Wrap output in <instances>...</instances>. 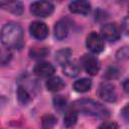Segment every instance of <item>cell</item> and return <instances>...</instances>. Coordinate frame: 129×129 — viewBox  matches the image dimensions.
<instances>
[{"label":"cell","mask_w":129,"mask_h":129,"mask_svg":"<svg viewBox=\"0 0 129 129\" xmlns=\"http://www.w3.org/2000/svg\"><path fill=\"white\" fill-rule=\"evenodd\" d=\"M1 41L7 48L20 49L24 44L21 26L14 22L5 24L1 30Z\"/></svg>","instance_id":"cell-1"},{"label":"cell","mask_w":129,"mask_h":129,"mask_svg":"<svg viewBox=\"0 0 129 129\" xmlns=\"http://www.w3.org/2000/svg\"><path fill=\"white\" fill-rule=\"evenodd\" d=\"M73 109H75L77 112H81L85 115L94 116L98 118L105 119L109 117L110 112L109 110L103 106L101 103L96 102L91 99H81L76 101L73 104Z\"/></svg>","instance_id":"cell-2"},{"label":"cell","mask_w":129,"mask_h":129,"mask_svg":"<svg viewBox=\"0 0 129 129\" xmlns=\"http://www.w3.org/2000/svg\"><path fill=\"white\" fill-rule=\"evenodd\" d=\"M30 12L37 17H47L53 12V5L48 1H35L30 5Z\"/></svg>","instance_id":"cell-3"},{"label":"cell","mask_w":129,"mask_h":129,"mask_svg":"<svg viewBox=\"0 0 129 129\" xmlns=\"http://www.w3.org/2000/svg\"><path fill=\"white\" fill-rule=\"evenodd\" d=\"M87 47L94 53H100L104 49V40L97 32H91L87 36Z\"/></svg>","instance_id":"cell-4"},{"label":"cell","mask_w":129,"mask_h":129,"mask_svg":"<svg viewBox=\"0 0 129 129\" xmlns=\"http://www.w3.org/2000/svg\"><path fill=\"white\" fill-rule=\"evenodd\" d=\"M81 64L84 68V70L86 71V73H88L91 76H95L100 70L99 60L91 54L83 55L81 58Z\"/></svg>","instance_id":"cell-5"},{"label":"cell","mask_w":129,"mask_h":129,"mask_svg":"<svg viewBox=\"0 0 129 129\" xmlns=\"http://www.w3.org/2000/svg\"><path fill=\"white\" fill-rule=\"evenodd\" d=\"M98 95L102 100L110 103L115 102L117 99V93H116L115 87L109 83H104L99 87Z\"/></svg>","instance_id":"cell-6"},{"label":"cell","mask_w":129,"mask_h":129,"mask_svg":"<svg viewBox=\"0 0 129 129\" xmlns=\"http://www.w3.org/2000/svg\"><path fill=\"white\" fill-rule=\"evenodd\" d=\"M101 33L103 38L108 41H116L120 37V30L115 23H107L104 24L101 28Z\"/></svg>","instance_id":"cell-7"},{"label":"cell","mask_w":129,"mask_h":129,"mask_svg":"<svg viewBox=\"0 0 129 129\" xmlns=\"http://www.w3.org/2000/svg\"><path fill=\"white\" fill-rule=\"evenodd\" d=\"M29 31L30 34L38 40L44 39L47 34H48V27L46 26L45 23L40 22V21H33L30 26H29Z\"/></svg>","instance_id":"cell-8"},{"label":"cell","mask_w":129,"mask_h":129,"mask_svg":"<svg viewBox=\"0 0 129 129\" xmlns=\"http://www.w3.org/2000/svg\"><path fill=\"white\" fill-rule=\"evenodd\" d=\"M54 67L49 63V62H46V61H41V62H38L35 67H34V74L38 77H41V78H47V77H50L53 75L54 73Z\"/></svg>","instance_id":"cell-9"},{"label":"cell","mask_w":129,"mask_h":129,"mask_svg":"<svg viewBox=\"0 0 129 129\" xmlns=\"http://www.w3.org/2000/svg\"><path fill=\"white\" fill-rule=\"evenodd\" d=\"M54 37L57 40H62L64 39L70 31V24L68 22V20L66 19H60L58 20L55 25H54Z\"/></svg>","instance_id":"cell-10"},{"label":"cell","mask_w":129,"mask_h":129,"mask_svg":"<svg viewBox=\"0 0 129 129\" xmlns=\"http://www.w3.org/2000/svg\"><path fill=\"white\" fill-rule=\"evenodd\" d=\"M69 8H70V11L73 12V13L86 15V14H88V13L90 12L91 5H90V3L87 2V1L78 0V1H73V2H71L70 5H69Z\"/></svg>","instance_id":"cell-11"},{"label":"cell","mask_w":129,"mask_h":129,"mask_svg":"<svg viewBox=\"0 0 129 129\" xmlns=\"http://www.w3.org/2000/svg\"><path fill=\"white\" fill-rule=\"evenodd\" d=\"M0 6L3 9L8 10V11H10L13 14H16V15L21 14L22 11H23L22 3L19 2V1H1Z\"/></svg>","instance_id":"cell-12"},{"label":"cell","mask_w":129,"mask_h":129,"mask_svg":"<svg viewBox=\"0 0 129 129\" xmlns=\"http://www.w3.org/2000/svg\"><path fill=\"white\" fill-rule=\"evenodd\" d=\"M46 88L48 91L50 92H58L60 91L61 89H63L64 87V83L63 81L58 78V77H50L48 78V80L46 81V84H45Z\"/></svg>","instance_id":"cell-13"},{"label":"cell","mask_w":129,"mask_h":129,"mask_svg":"<svg viewBox=\"0 0 129 129\" xmlns=\"http://www.w3.org/2000/svg\"><path fill=\"white\" fill-rule=\"evenodd\" d=\"M91 87H92V81L90 79H87V78L78 80L73 85L74 90L78 93H86V92L90 91Z\"/></svg>","instance_id":"cell-14"},{"label":"cell","mask_w":129,"mask_h":129,"mask_svg":"<svg viewBox=\"0 0 129 129\" xmlns=\"http://www.w3.org/2000/svg\"><path fill=\"white\" fill-rule=\"evenodd\" d=\"M71 53H72V51H71L70 48L60 49V50H58V51L55 53V60H56L59 64L64 66L67 62H69Z\"/></svg>","instance_id":"cell-15"},{"label":"cell","mask_w":129,"mask_h":129,"mask_svg":"<svg viewBox=\"0 0 129 129\" xmlns=\"http://www.w3.org/2000/svg\"><path fill=\"white\" fill-rule=\"evenodd\" d=\"M77 119H78L77 111L72 108L71 110H69V111L64 114V117H63V124H64L67 127H72L73 125L76 124Z\"/></svg>","instance_id":"cell-16"},{"label":"cell","mask_w":129,"mask_h":129,"mask_svg":"<svg viewBox=\"0 0 129 129\" xmlns=\"http://www.w3.org/2000/svg\"><path fill=\"white\" fill-rule=\"evenodd\" d=\"M63 73L68 76V77H71V78H74L76 76L79 75L80 73V68L78 64L74 63V62H67L64 66H63Z\"/></svg>","instance_id":"cell-17"},{"label":"cell","mask_w":129,"mask_h":129,"mask_svg":"<svg viewBox=\"0 0 129 129\" xmlns=\"http://www.w3.org/2000/svg\"><path fill=\"white\" fill-rule=\"evenodd\" d=\"M17 96H18V100L21 104H26L27 102H29L30 100V96L28 94V92L25 90V88H23L22 86L18 87L17 90Z\"/></svg>","instance_id":"cell-18"},{"label":"cell","mask_w":129,"mask_h":129,"mask_svg":"<svg viewBox=\"0 0 129 129\" xmlns=\"http://www.w3.org/2000/svg\"><path fill=\"white\" fill-rule=\"evenodd\" d=\"M56 123V119L52 115H46L42 118V129H52Z\"/></svg>","instance_id":"cell-19"},{"label":"cell","mask_w":129,"mask_h":129,"mask_svg":"<svg viewBox=\"0 0 129 129\" xmlns=\"http://www.w3.org/2000/svg\"><path fill=\"white\" fill-rule=\"evenodd\" d=\"M48 53V50L43 47V48H31L30 49V55L33 58H39V57H44Z\"/></svg>","instance_id":"cell-20"},{"label":"cell","mask_w":129,"mask_h":129,"mask_svg":"<svg viewBox=\"0 0 129 129\" xmlns=\"http://www.w3.org/2000/svg\"><path fill=\"white\" fill-rule=\"evenodd\" d=\"M53 104L57 110H62L67 106V99L63 98L62 96H56L53 99Z\"/></svg>","instance_id":"cell-21"},{"label":"cell","mask_w":129,"mask_h":129,"mask_svg":"<svg viewBox=\"0 0 129 129\" xmlns=\"http://www.w3.org/2000/svg\"><path fill=\"white\" fill-rule=\"evenodd\" d=\"M128 57H129V47H123L117 53L118 59H124V58H128Z\"/></svg>","instance_id":"cell-22"},{"label":"cell","mask_w":129,"mask_h":129,"mask_svg":"<svg viewBox=\"0 0 129 129\" xmlns=\"http://www.w3.org/2000/svg\"><path fill=\"white\" fill-rule=\"evenodd\" d=\"M118 74H119L118 70L115 67H111L110 69H108V71L106 73V77L108 79H115L118 77Z\"/></svg>","instance_id":"cell-23"},{"label":"cell","mask_w":129,"mask_h":129,"mask_svg":"<svg viewBox=\"0 0 129 129\" xmlns=\"http://www.w3.org/2000/svg\"><path fill=\"white\" fill-rule=\"evenodd\" d=\"M98 129H118V125L115 122H104Z\"/></svg>","instance_id":"cell-24"},{"label":"cell","mask_w":129,"mask_h":129,"mask_svg":"<svg viewBox=\"0 0 129 129\" xmlns=\"http://www.w3.org/2000/svg\"><path fill=\"white\" fill-rule=\"evenodd\" d=\"M10 58H11V53H10V51L3 49L2 52H1V62H2V64H5L6 62H8V61L10 60Z\"/></svg>","instance_id":"cell-25"},{"label":"cell","mask_w":129,"mask_h":129,"mask_svg":"<svg viewBox=\"0 0 129 129\" xmlns=\"http://www.w3.org/2000/svg\"><path fill=\"white\" fill-rule=\"evenodd\" d=\"M122 30L126 35L129 36V16L124 18V20L122 22Z\"/></svg>","instance_id":"cell-26"},{"label":"cell","mask_w":129,"mask_h":129,"mask_svg":"<svg viewBox=\"0 0 129 129\" xmlns=\"http://www.w3.org/2000/svg\"><path fill=\"white\" fill-rule=\"evenodd\" d=\"M121 115L124 118V120H126L129 123V104H127L121 111Z\"/></svg>","instance_id":"cell-27"},{"label":"cell","mask_w":129,"mask_h":129,"mask_svg":"<svg viewBox=\"0 0 129 129\" xmlns=\"http://www.w3.org/2000/svg\"><path fill=\"white\" fill-rule=\"evenodd\" d=\"M123 89H124V91H125L126 93L129 94V79H127V80L123 83Z\"/></svg>","instance_id":"cell-28"}]
</instances>
